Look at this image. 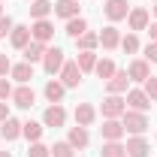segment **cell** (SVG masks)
<instances>
[{
	"mask_svg": "<svg viewBox=\"0 0 157 157\" xmlns=\"http://www.w3.org/2000/svg\"><path fill=\"white\" fill-rule=\"evenodd\" d=\"M121 124H124V133L142 136V133L148 130V115H145V112H133V109H127V112L121 115Z\"/></svg>",
	"mask_w": 157,
	"mask_h": 157,
	"instance_id": "1",
	"label": "cell"
},
{
	"mask_svg": "<svg viewBox=\"0 0 157 157\" xmlns=\"http://www.w3.org/2000/svg\"><path fill=\"white\" fill-rule=\"evenodd\" d=\"M63 63H67V60H63V48H58V45L45 48V58H42V70H45L48 76H58Z\"/></svg>",
	"mask_w": 157,
	"mask_h": 157,
	"instance_id": "2",
	"label": "cell"
},
{
	"mask_svg": "<svg viewBox=\"0 0 157 157\" xmlns=\"http://www.w3.org/2000/svg\"><path fill=\"white\" fill-rule=\"evenodd\" d=\"M127 24H130V33L148 30V24H151V12H148L145 6H133L130 15H127Z\"/></svg>",
	"mask_w": 157,
	"mask_h": 157,
	"instance_id": "3",
	"label": "cell"
},
{
	"mask_svg": "<svg viewBox=\"0 0 157 157\" xmlns=\"http://www.w3.org/2000/svg\"><path fill=\"white\" fill-rule=\"evenodd\" d=\"M58 76H60V82H63V88H78L85 73L78 70V63H76V60H67V63L60 67V73H58Z\"/></svg>",
	"mask_w": 157,
	"mask_h": 157,
	"instance_id": "4",
	"label": "cell"
},
{
	"mask_svg": "<svg viewBox=\"0 0 157 157\" xmlns=\"http://www.w3.org/2000/svg\"><path fill=\"white\" fill-rule=\"evenodd\" d=\"M103 12H106V18L115 24V21L130 15V3H127V0H106V3H103Z\"/></svg>",
	"mask_w": 157,
	"mask_h": 157,
	"instance_id": "5",
	"label": "cell"
},
{
	"mask_svg": "<svg viewBox=\"0 0 157 157\" xmlns=\"http://www.w3.org/2000/svg\"><path fill=\"white\" fill-rule=\"evenodd\" d=\"M30 36L36 39V42H45V45H48V42L55 39V24H52L48 18L33 21V24H30Z\"/></svg>",
	"mask_w": 157,
	"mask_h": 157,
	"instance_id": "6",
	"label": "cell"
},
{
	"mask_svg": "<svg viewBox=\"0 0 157 157\" xmlns=\"http://www.w3.org/2000/svg\"><path fill=\"white\" fill-rule=\"evenodd\" d=\"M124 112H127V103L121 94H109L103 100V118H121Z\"/></svg>",
	"mask_w": 157,
	"mask_h": 157,
	"instance_id": "7",
	"label": "cell"
},
{
	"mask_svg": "<svg viewBox=\"0 0 157 157\" xmlns=\"http://www.w3.org/2000/svg\"><path fill=\"white\" fill-rule=\"evenodd\" d=\"M100 133H103V142H121V136H124L121 118H106L103 127H100Z\"/></svg>",
	"mask_w": 157,
	"mask_h": 157,
	"instance_id": "8",
	"label": "cell"
},
{
	"mask_svg": "<svg viewBox=\"0 0 157 157\" xmlns=\"http://www.w3.org/2000/svg\"><path fill=\"white\" fill-rule=\"evenodd\" d=\"M124 103H127V109H133V112H148V109H151V100H148V94H145L142 88H136V91H127Z\"/></svg>",
	"mask_w": 157,
	"mask_h": 157,
	"instance_id": "9",
	"label": "cell"
},
{
	"mask_svg": "<svg viewBox=\"0 0 157 157\" xmlns=\"http://www.w3.org/2000/svg\"><path fill=\"white\" fill-rule=\"evenodd\" d=\"M42 124H45V127H63V124H67V109H63L60 103H52V106L42 112Z\"/></svg>",
	"mask_w": 157,
	"mask_h": 157,
	"instance_id": "10",
	"label": "cell"
},
{
	"mask_svg": "<svg viewBox=\"0 0 157 157\" xmlns=\"http://www.w3.org/2000/svg\"><path fill=\"white\" fill-rule=\"evenodd\" d=\"M12 103H15L18 109H30V106L36 103V91H33L30 85H18V88L12 91Z\"/></svg>",
	"mask_w": 157,
	"mask_h": 157,
	"instance_id": "11",
	"label": "cell"
},
{
	"mask_svg": "<svg viewBox=\"0 0 157 157\" xmlns=\"http://www.w3.org/2000/svg\"><path fill=\"white\" fill-rule=\"evenodd\" d=\"M127 76H130V82H145V78L151 76V63H148L145 58L130 60V67H127Z\"/></svg>",
	"mask_w": 157,
	"mask_h": 157,
	"instance_id": "12",
	"label": "cell"
},
{
	"mask_svg": "<svg viewBox=\"0 0 157 157\" xmlns=\"http://www.w3.org/2000/svg\"><path fill=\"white\" fill-rule=\"evenodd\" d=\"M124 148H127V157H148V151H151V145H148L145 136H130Z\"/></svg>",
	"mask_w": 157,
	"mask_h": 157,
	"instance_id": "13",
	"label": "cell"
},
{
	"mask_svg": "<svg viewBox=\"0 0 157 157\" xmlns=\"http://www.w3.org/2000/svg\"><path fill=\"white\" fill-rule=\"evenodd\" d=\"M100 45H103L106 52H115L118 45H121V30H118L115 24L103 27V33H100Z\"/></svg>",
	"mask_w": 157,
	"mask_h": 157,
	"instance_id": "14",
	"label": "cell"
},
{
	"mask_svg": "<svg viewBox=\"0 0 157 157\" xmlns=\"http://www.w3.org/2000/svg\"><path fill=\"white\" fill-rule=\"evenodd\" d=\"M127 85H130L127 70H115V76L106 82V91H109V94H127Z\"/></svg>",
	"mask_w": 157,
	"mask_h": 157,
	"instance_id": "15",
	"label": "cell"
},
{
	"mask_svg": "<svg viewBox=\"0 0 157 157\" xmlns=\"http://www.w3.org/2000/svg\"><path fill=\"white\" fill-rule=\"evenodd\" d=\"M30 27L27 24H15L12 27V33H9V42H12V48H18V52H24V45L30 42Z\"/></svg>",
	"mask_w": 157,
	"mask_h": 157,
	"instance_id": "16",
	"label": "cell"
},
{
	"mask_svg": "<svg viewBox=\"0 0 157 157\" xmlns=\"http://www.w3.org/2000/svg\"><path fill=\"white\" fill-rule=\"evenodd\" d=\"M45 48H48L45 42H36V39H30V42L24 45V52H21V55H24V60H27V63H39V60L45 58Z\"/></svg>",
	"mask_w": 157,
	"mask_h": 157,
	"instance_id": "17",
	"label": "cell"
},
{
	"mask_svg": "<svg viewBox=\"0 0 157 157\" xmlns=\"http://www.w3.org/2000/svg\"><path fill=\"white\" fill-rule=\"evenodd\" d=\"M94 121H97V109L91 103H78L76 106V124L78 127H91Z\"/></svg>",
	"mask_w": 157,
	"mask_h": 157,
	"instance_id": "18",
	"label": "cell"
},
{
	"mask_svg": "<svg viewBox=\"0 0 157 157\" xmlns=\"http://www.w3.org/2000/svg\"><path fill=\"white\" fill-rule=\"evenodd\" d=\"M78 9H82V6H78V0H58V3H55V15H58V18H63V21L76 18Z\"/></svg>",
	"mask_w": 157,
	"mask_h": 157,
	"instance_id": "19",
	"label": "cell"
},
{
	"mask_svg": "<svg viewBox=\"0 0 157 157\" xmlns=\"http://www.w3.org/2000/svg\"><path fill=\"white\" fill-rule=\"evenodd\" d=\"M67 142L76 148V151H82V148H88V142H91V136H88V127H70V136H67Z\"/></svg>",
	"mask_w": 157,
	"mask_h": 157,
	"instance_id": "20",
	"label": "cell"
},
{
	"mask_svg": "<svg viewBox=\"0 0 157 157\" xmlns=\"http://www.w3.org/2000/svg\"><path fill=\"white\" fill-rule=\"evenodd\" d=\"M0 136L6 139V142H15V139L21 136V121L9 115L6 121H3V124H0Z\"/></svg>",
	"mask_w": 157,
	"mask_h": 157,
	"instance_id": "21",
	"label": "cell"
},
{
	"mask_svg": "<svg viewBox=\"0 0 157 157\" xmlns=\"http://www.w3.org/2000/svg\"><path fill=\"white\" fill-rule=\"evenodd\" d=\"M42 94H45L48 103H60L63 94H67V88H63V82H58V78H48V82H45V88H42Z\"/></svg>",
	"mask_w": 157,
	"mask_h": 157,
	"instance_id": "22",
	"label": "cell"
},
{
	"mask_svg": "<svg viewBox=\"0 0 157 157\" xmlns=\"http://www.w3.org/2000/svg\"><path fill=\"white\" fill-rule=\"evenodd\" d=\"M9 76L15 78L18 85H30V78H33V63H12V70H9Z\"/></svg>",
	"mask_w": 157,
	"mask_h": 157,
	"instance_id": "23",
	"label": "cell"
},
{
	"mask_svg": "<svg viewBox=\"0 0 157 157\" xmlns=\"http://www.w3.org/2000/svg\"><path fill=\"white\" fill-rule=\"evenodd\" d=\"M55 12V3L52 0H30V18L39 21V18H48Z\"/></svg>",
	"mask_w": 157,
	"mask_h": 157,
	"instance_id": "24",
	"label": "cell"
},
{
	"mask_svg": "<svg viewBox=\"0 0 157 157\" xmlns=\"http://www.w3.org/2000/svg\"><path fill=\"white\" fill-rule=\"evenodd\" d=\"M42 130H45V124H36V121H24L21 124V136L27 139V142H39L42 139Z\"/></svg>",
	"mask_w": 157,
	"mask_h": 157,
	"instance_id": "25",
	"label": "cell"
},
{
	"mask_svg": "<svg viewBox=\"0 0 157 157\" xmlns=\"http://www.w3.org/2000/svg\"><path fill=\"white\" fill-rule=\"evenodd\" d=\"M76 45H78V52H94V48L100 45V33H94V30H85V33L76 39Z\"/></svg>",
	"mask_w": 157,
	"mask_h": 157,
	"instance_id": "26",
	"label": "cell"
},
{
	"mask_svg": "<svg viewBox=\"0 0 157 157\" xmlns=\"http://www.w3.org/2000/svg\"><path fill=\"white\" fill-rule=\"evenodd\" d=\"M94 73H97L103 82H109V78L115 76V60H112V58H97V67H94Z\"/></svg>",
	"mask_w": 157,
	"mask_h": 157,
	"instance_id": "27",
	"label": "cell"
},
{
	"mask_svg": "<svg viewBox=\"0 0 157 157\" xmlns=\"http://www.w3.org/2000/svg\"><path fill=\"white\" fill-rule=\"evenodd\" d=\"M85 30H88V21L82 18V15H76V18L67 21V30H63V33H67V36H73V39H78Z\"/></svg>",
	"mask_w": 157,
	"mask_h": 157,
	"instance_id": "28",
	"label": "cell"
},
{
	"mask_svg": "<svg viewBox=\"0 0 157 157\" xmlns=\"http://www.w3.org/2000/svg\"><path fill=\"white\" fill-rule=\"evenodd\" d=\"M76 63L82 73H94V67H97V55L94 52H78L76 55Z\"/></svg>",
	"mask_w": 157,
	"mask_h": 157,
	"instance_id": "29",
	"label": "cell"
},
{
	"mask_svg": "<svg viewBox=\"0 0 157 157\" xmlns=\"http://www.w3.org/2000/svg\"><path fill=\"white\" fill-rule=\"evenodd\" d=\"M100 157H127V148H124L121 142H103Z\"/></svg>",
	"mask_w": 157,
	"mask_h": 157,
	"instance_id": "30",
	"label": "cell"
},
{
	"mask_svg": "<svg viewBox=\"0 0 157 157\" xmlns=\"http://www.w3.org/2000/svg\"><path fill=\"white\" fill-rule=\"evenodd\" d=\"M52 157H76V148L70 142H55L52 145Z\"/></svg>",
	"mask_w": 157,
	"mask_h": 157,
	"instance_id": "31",
	"label": "cell"
},
{
	"mask_svg": "<svg viewBox=\"0 0 157 157\" xmlns=\"http://www.w3.org/2000/svg\"><path fill=\"white\" fill-rule=\"evenodd\" d=\"M121 48H124L127 55H136V52H139V36H136V33H127V36H121Z\"/></svg>",
	"mask_w": 157,
	"mask_h": 157,
	"instance_id": "32",
	"label": "cell"
},
{
	"mask_svg": "<svg viewBox=\"0 0 157 157\" xmlns=\"http://www.w3.org/2000/svg\"><path fill=\"white\" fill-rule=\"evenodd\" d=\"M142 91L148 94L151 103H157V76H148V78H145V82H142Z\"/></svg>",
	"mask_w": 157,
	"mask_h": 157,
	"instance_id": "33",
	"label": "cell"
},
{
	"mask_svg": "<svg viewBox=\"0 0 157 157\" xmlns=\"http://www.w3.org/2000/svg\"><path fill=\"white\" fill-rule=\"evenodd\" d=\"M27 157H52V148H45L42 142H30V148H27Z\"/></svg>",
	"mask_w": 157,
	"mask_h": 157,
	"instance_id": "34",
	"label": "cell"
},
{
	"mask_svg": "<svg viewBox=\"0 0 157 157\" xmlns=\"http://www.w3.org/2000/svg\"><path fill=\"white\" fill-rule=\"evenodd\" d=\"M12 27H15V21L9 18V15H0V39H6L12 33Z\"/></svg>",
	"mask_w": 157,
	"mask_h": 157,
	"instance_id": "35",
	"label": "cell"
},
{
	"mask_svg": "<svg viewBox=\"0 0 157 157\" xmlns=\"http://www.w3.org/2000/svg\"><path fill=\"white\" fill-rule=\"evenodd\" d=\"M12 91H15V88L9 85V78L0 76V100H12Z\"/></svg>",
	"mask_w": 157,
	"mask_h": 157,
	"instance_id": "36",
	"label": "cell"
},
{
	"mask_svg": "<svg viewBox=\"0 0 157 157\" xmlns=\"http://www.w3.org/2000/svg\"><path fill=\"white\" fill-rule=\"evenodd\" d=\"M145 60L148 63H157V42H148L145 45Z\"/></svg>",
	"mask_w": 157,
	"mask_h": 157,
	"instance_id": "37",
	"label": "cell"
},
{
	"mask_svg": "<svg viewBox=\"0 0 157 157\" xmlns=\"http://www.w3.org/2000/svg\"><path fill=\"white\" fill-rule=\"evenodd\" d=\"M9 70H12V60H9V55H3V52H0V76H6Z\"/></svg>",
	"mask_w": 157,
	"mask_h": 157,
	"instance_id": "38",
	"label": "cell"
},
{
	"mask_svg": "<svg viewBox=\"0 0 157 157\" xmlns=\"http://www.w3.org/2000/svg\"><path fill=\"white\" fill-rule=\"evenodd\" d=\"M6 118H9V103H6V100H0V124H3Z\"/></svg>",
	"mask_w": 157,
	"mask_h": 157,
	"instance_id": "39",
	"label": "cell"
},
{
	"mask_svg": "<svg viewBox=\"0 0 157 157\" xmlns=\"http://www.w3.org/2000/svg\"><path fill=\"white\" fill-rule=\"evenodd\" d=\"M148 33H151V42H157V18L148 24Z\"/></svg>",
	"mask_w": 157,
	"mask_h": 157,
	"instance_id": "40",
	"label": "cell"
},
{
	"mask_svg": "<svg viewBox=\"0 0 157 157\" xmlns=\"http://www.w3.org/2000/svg\"><path fill=\"white\" fill-rule=\"evenodd\" d=\"M0 157H12V154H9V151H0Z\"/></svg>",
	"mask_w": 157,
	"mask_h": 157,
	"instance_id": "41",
	"label": "cell"
},
{
	"mask_svg": "<svg viewBox=\"0 0 157 157\" xmlns=\"http://www.w3.org/2000/svg\"><path fill=\"white\" fill-rule=\"evenodd\" d=\"M151 12H154V18H157V3H154V6H151Z\"/></svg>",
	"mask_w": 157,
	"mask_h": 157,
	"instance_id": "42",
	"label": "cell"
},
{
	"mask_svg": "<svg viewBox=\"0 0 157 157\" xmlns=\"http://www.w3.org/2000/svg\"><path fill=\"white\" fill-rule=\"evenodd\" d=\"M0 15H6V12H3V0H0Z\"/></svg>",
	"mask_w": 157,
	"mask_h": 157,
	"instance_id": "43",
	"label": "cell"
}]
</instances>
